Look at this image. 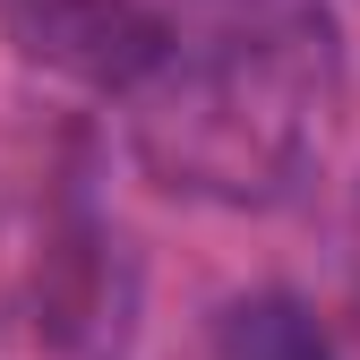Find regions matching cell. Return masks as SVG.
Wrapping results in <instances>:
<instances>
[{"label": "cell", "mask_w": 360, "mask_h": 360, "mask_svg": "<svg viewBox=\"0 0 360 360\" xmlns=\"http://www.w3.org/2000/svg\"><path fill=\"white\" fill-rule=\"evenodd\" d=\"M9 26H18L26 60L86 77V86H129L163 60V26L138 0H18Z\"/></svg>", "instance_id": "6da1fadb"}, {"label": "cell", "mask_w": 360, "mask_h": 360, "mask_svg": "<svg viewBox=\"0 0 360 360\" xmlns=\"http://www.w3.org/2000/svg\"><path fill=\"white\" fill-rule=\"evenodd\" d=\"M206 360H335V352H326L318 326L300 318V300L257 292V300H240V309H223V326H214Z\"/></svg>", "instance_id": "7a4b0ae2"}]
</instances>
